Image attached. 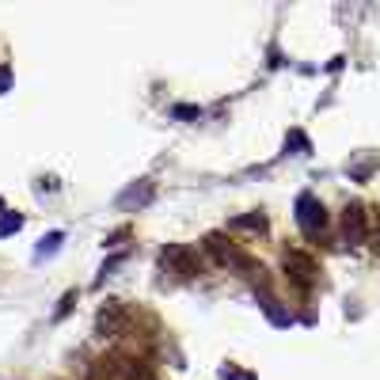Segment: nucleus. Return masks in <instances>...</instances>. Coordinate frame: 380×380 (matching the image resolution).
<instances>
[{
    "label": "nucleus",
    "mask_w": 380,
    "mask_h": 380,
    "mask_svg": "<svg viewBox=\"0 0 380 380\" xmlns=\"http://www.w3.org/2000/svg\"><path fill=\"white\" fill-rule=\"evenodd\" d=\"M164 266H175L182 278H194V274H202V263H198V255H194L190 247H167V251H164Z\"/></svg>",
    "instance_id": "obj_4"
},
{
    "label": "nucleus",
    "mask_w": 380,
    "mask_h": 380,
    "mask_svg": "<svg viewBox=\"0 0 380 380\" xmlns=\"http://www.w3.org/2000/svg\"><path fill=\"white\" fill-rule=\"evenodd\" d=\"M342 228H346V240L350 243H361L365 240V209H361V205H346V213H342Z\"/></svg>",
    "instance_id": "obj_5"
},
{
    "label": "nucleus",
    "mask_w": 380,
    "mask_h": 380,
    "mask_svg": "<svg viewBox=\"0 0 380 380\" xmlns=\"http://www.w3.org/2000/svg\"><path fill=\"white\" fill-rule=\"evenodd\" d=\"M129 308L122 301H111L103 312H99V334H122L126 331V323H129Z\"/></svg>",
    "instance_id": "obj_3"
},
{
    "label": "nucleus",
    "mask_w": 380,
    "mask_h": 380,
    "mask_svg": "<svg viewBox=\"0 0 380 380\" xmlns=\"http://www.w3.org/2000/svg\"><path fill=\"white\" fill-rule=\"evenodd\" d=\"M296 209H301V213H296V220H301V228H304V232H308V236H319V232H323L327 213H323V205H319L316 198H312V194H304Z\"/></svg>",
    "instance_id": "obj_2"
},
{
    "label": "nucleus",
    "mask_w": 380,
    "mask_h": 380,
    "mask_svg": "<svg viewBox=\"0 0 380 380\" xmlns=\"http://www.w3.org/2000/svg\"><path fill=\"white\" fill-rule=\"evenodd\" d=\"M8 228H19V217H8V220H0V236H4Z\"/></svg>",
    "instance_id": "obj_7"
},
{
    "label": "nucleus",
    "mask_w": 380,
    "mask_h": 380,
    "mask_svg": "<svg viewBox=\"0 0 380 380\" xmlns=\"http://www.w3.org/2000/svg\"><path fill=\"white\" fill-rule=\"evenodd\" d=\"M281 263H285V274H289V281L293 285H301V289H312L316 285V263H312V255H304V251H285L281 255Z\"/></svg>",
    "instance_id": "obj_1"
},
{
    "label": "nucleus",
    "mask_w": 380,
    "mask_h": 380,
    "mask_svg": "<svg viewBox=\"0 0 380 380\" xmlns=\"http://www.w3.org/2000/svg\"><path fill=\"white\" fill-rule=\"evenodd\" d=\"M236 228H258V232H263L266 220L263 217H240V220H236Z\"/></svg>",
    "instance_id": "obj_6"
}]
</instances>
